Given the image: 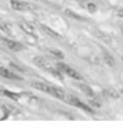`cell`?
<instances>
[{"label": "cell", "mask_w": 123, "mask_h": 133, "mask_svg": "<svg viewBox=\"0 0 123 133\" xmlns=\"http://www.w3.org/2000/svg\"><path fill=\"white\" fill-rule=\"evenodd\" d=\"M30 85H32V87L36 88V90H39V91L45 92L47 95L52 96V97H56V98H58V99H64V101H65L67 93H65L63 90L56 87V86L48 85V84H46V82H41V81H32Z\"/></svg>", "instance_id": "6da1fadb"}, {"label": "cell", "mask_w": 123, "mask_h": 133, "mask_svg": "<svg viewBox=\"0 0 123 133\" xmlns=\"http://www.w3.org/2000/svg\"><path fill=\"white\" fill-rule=\"evenodd\" d=\"M33 62H34L35 65H38L39 68H41L42 70H45V71H47V73L52 74L53 76H57V77L62 76V75H60V70L58 69V66L53 65L49 61H47L46 58H44V57H41V56L35 57V58L33 59Z\"/></svg>", "instance_id": "7a4b0ae2"}, {"label": "cell", "mask_w": 123, "mask_h": 133, "mask_svg": "<svg viewBox=\"0 0 123 133\" xmlns=\"http://www.w3.org/2000/svg\"><path fill=\"white\" fill-rule=\"evenodd\" d=\"M65 102H68L69 104L75 105V107H77V108H80V109H83V110H86V111L89 112V114H94L95 112L91 107H88V105L84 104L82 101H80L77 97H74V96H71V95H67V97H65Z\"/></svg>", "instance_id": "3957f363"}, {"label": "cell", "mask_w": 123, "mask_h": 133, "mask_svg": "<svg viewBox=\"0 0 123 133\" xmlns=\"http://www.w3.org/2000/svg\"><path fill=\"white\" fill-rule=\"evenodd\" d=\"M57 66H58V69L60 70V73L65 74V75L73 77V79H75V80H82L81 75H80L75 69H73V68H70L69 65H67L65 63H58Z\"/></svg>", "instance_id": "277c9868"}, {"label": "cell", "mask_w": 123, "mask_h": 133, "mask_svg": "<svg viewBox=\"0 0 123 133\" xmlns=\"http://www.w3.org/2000/svg\"><path fill=\"white\" fill-rule=\"evenodd\" d=\"M1 40H3V42H5V45L10 50H12V51H21V50H23V45H22L21 42L11 40V39H5V38L1 39Z\"/></svg>", "instance_id": "5b68a950"}, {"label": "cell", "mask_w": 123, "mask_h": 133, "mask_svg": "<svg viewBox=\"0 0 123 133\" xmlns=\"http://www.w3.org/2000/svg\"><path fill=\"white\" fill-rule=\"evenodd\" d=\"M11 7L16 11H25L29 9V4L21 1V0H11L10 1Z\"/></svg>", "instance_id": "8992f818"}, {"label": "cell", "mask_w": 123, "mask_h": 133, "mask_svg": "<svg viewBox=\"0 0 123 133\" xmlns=\"http://www.w3.org/2000/svg\"><path fill=\"white\" fill-rule=\"evenodd\" d=\"M19 27H21V28L23 29L28 35H30V36H33V38H35V39L38 38L36 32H35V28H34L32 24H29V23H27V22H21V23H19Z\"/></svg>", "instance_id": "52a82bcc"}, {"label": "cell", "mask_w": 123, "mask_h": 133, "mask_svg": "<svg viewBox=\"0 0 123 133\" xmlns=\"http://www.w3.org/2000/svg\"><path fill=\"white\" fill-rule=\"evenodd\" d=\"M0 76L5 77V79H13V80H19L21 77L16 75L15 73H12L11 70L4 68V66H0Z\"/></svg>", "instance_id": "ba28073f"}, {"label": "cell", "mask_w": 123, "mask_h": 133, "mask_svg": "<svg viewBox=\"0 0 123 133\" xmlns=\"http://www.w3.org/2000/svg\"><path fill=\"white\" fill-rule=\"evenodd\" d=\"M94 34H95V36H98L100 40H102L104 44H107V45H110L111 42H112V39L110 38L107 34H105V33H103V32H100V30H94Z\"/></svg>", "instance_id": "9c48e42d"}, {"label": "cell", "mask_w": 123, "mask_h": 133, "mask_svg": "<svg viewBox=\"0 0 123 133\" xmlns=\"http://www.w3.org/2000/svg\"><path fill=\"white\" fill-rule=\"evenodd\" d=\"M103 58H104V62H105L107 65H110V66L115 65V58H113L107 51H104V52H103Z\"/></svg>", "instance_id": "30bf717a"}, {"label": "cell", "mask_w": 123, "mask_h": 133, "mask_svg": "<svg viewBox=\"0 0 123 133\" xmlns=\"http://www.w3.org/2000/svg\"><path fill=\"white\" fill-rule=\"evenodd\" d=\"M40 27H41L42 30H44L45 33H47L49 36H52V38H60V34H59V33L54 32V30H53V29H51L49 27H46L45 24H41Z\"/></svg>", "instance_id": "8fae6325"}, {"label": "cell", "mask_w": 123, "mask_h": 133, "mask_svg": "<svg viewBox=\"0 0 123 133\" xmlns=\"http://www.w3.org/2000/svg\"><path fill=\"white\" fill-rule=\"evenodd\" d=\"M47 53H49L52 57H54V58H59V59H62V58H64V55L62 51H59V50H56V49H48L47 50Z\"/></svg>", "instance_id": "7c38bea8"}, {"label": "cell", "mask_w": 123, "mask_h": 133, "mask_svg": "<svg viewBox=\"0 0 123 133\" xmlns=\"http://www.w3.org/2000/svg\"><path fill=\"white\" fill-rule=\"evenodd\" d=\"M80 88H81L82 91H83L87 96H89V97H93V96H94V92H93V90H92V88L89 87L87 84H80Z\"/></svg>", "instance_id": "4fadbf2b"}, {"label": "cell", "mask_w": 123, "mask_h": 133, "mask_svg": "<svg viewBox=\"0 0 123 133\" xmlns=\"http://www.w3.org/2000/svg\"><path fill=\"white\" fill-rule=\"evenodd\" d=\"M103 92H104V95H106L107 97H110V98L117 99L118 97H120V95H118L115 90H105V91H103Z\"/></svg>", "instance_id": "5bb4252c"}, {"label": "cell", "mask_w": 123, "mask_h": 133, "mask_svg": "<svg viewBox=\"0 0 123 133\" xmlns=\"http://www.w3.org/2000/svg\"><path fill=\"white\" fill-rule=\"evenodd\" d=\"M64 12H65V15H68V16H70V17H73V18H76V19H78V21H83V18H82L80 15L76 14V12H74V11H71V10H65Z\"/></svg>", "instance_id": "9a60e30c"}, {"label": "cell", "mask_w": 123, "mask_h": 133, "mask_svg": "<svg viewBox=\"0 0 123 133\" xmlns=\"http://www.w3.org/2000/svg\"><path fill=\"white\" fill-rule=\"evenodd\" d=\"M4 96L10 97V98L15 99V101H18V98H19V95H17V93H13V92H11V91H7V90H5V92H4Z\"/></svg>", "instance_id": "2e32d148"}, {"label": "cell", "mask_w": 123, "mask_h": 133, "mask_svg": "<svg viewBox=\"0 0 123 133\" xmlns=\"http://www.w3.org/2000/svg\"><path fill=\"white\" fill-rule=\"evenodd\" d=\"M0 29H1V30H3L5 34H9V35H10L11 33H12V30H11V28H10V25L6 24V23H1V24H0Z\"/></svg>", "instance_id": "e0dca14e"}, {"label": "cell", "mask_w": 123, "mask_h": 133, "mask_svg": "<svg viewBox=\"0 0 123 133\" xmlns=\"http://www.w3.org/2000/svg\"><path fill=\"white\" fill-rule=\"evenodd\" d=\"M86 6H87V9H88L89 12H95V11H97V5L93 4V3H88Z\"/></svg>", "instance_id": "ac0fdd59"}, {"label": "cell", "mask_w": 123, "mask_h": 133, "mask_svg": "<svg viewBox=\"0 0 123 133\" xmlns=\"http://www.w3.org/2000/svg\"><path fill=\"white\" fill-rule=\"evenodd\" d=\"M92 105H97V107H100L102 105V103H100V101H98V99H94V101H91L89 102Z\"/></svg>", "instance_id": "d6986e66"}, {"label": "cell", "mask_w": 123, "mask_h": 133, "mask_svg": "<svg viewBox=\"0 0 123 133\" xmlns=\"http://www.w3.org/2000/svg\"><path fill=\"white\" fill-rule=\"evenodd\" d=\"M117 16L123 18V9H118V10H117Z\"/></svg>", "instance_id": "ffe728a7"}, {"label": "cell", "mask_w": 123, "mask_h": 133, "mask_svg": "<svg viewBox=\"0 0 123 133\" xmlns=\"http://www.w3.org/2000/svg\"><path fill=\"white\" fill-rule=\"evenodd\" d=\"M4 92H5V88H4L3 86H0V96H3Z\"/></svg>", "instance_id": "44dd1931"}, {"label": "cell", "mask_w": 123, "mask_h": 133, "mask_svg": "<svg viewBox=\"0 0 123 133\" xmlns=\"http://www.w3.org/2000/svg\"><path fill=\"white\" fill-rule=\"evenodd\" d=\"M120 29H121V33L123 34V24H121V25H120Z\"/></svg>", "instance_id": "7402d4cb"}, {"label": "cell", "mask_w": 123, "mask_h": 133, "mask_svg": "<svg viewBox=\"0 0 123 133\" xmlns=\"http://www.w3.org/2000/svg\"><path fill=\"white\" fill-rule=\"evenodd\" d=\"M78 1H81V3H87L88 0H78Z\"/></svg>", "instance_id": "603a6c76"}, {"label": "cell", "mask_w": 123, "mask_h": 133, "mask_svg": "<svg viewBox=\"0 0 123 133\" xmlns=\"http://www.w3.org/2000/svg\"><path fill=\"white\" fill-rule=\"evenodd\" d=\"M121 92H122V93H123V88H122V90H121Z\"/></svg>", "instance_id": "cb8c5ba5"}, {"label": "cell", "mask_w": 123, "mask_h": 133, "mask_svg": "<svg viewBox=\"0 0 123 133\" xmlns=\"http://www.w3.org/2000/svg\"><path fill=\"white\" fill-rule=\"evenodd\" d=\"M122 62H123V58H122Z\"/></svg>", "instance_id": "d4e9b609"}]
</instances>
